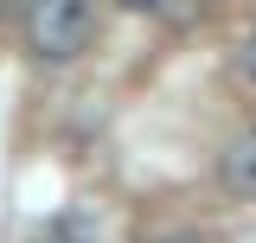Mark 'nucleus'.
Returning <instances> with one entry per match:
<instances>
[{
  "label": "nucleus",
  "instance_id": "f03ea898",
  "mask_svg": "<svg viewBox=\"0 0 256 243\" xmlns=\"http://www.w3.org/2000/svg\"><path fill=\"white\" fill-rule=\"evenodd\" d=\"M218 180H224V192H230V198H256V128H250V134H237V141L224 148Z\"/></svg>",
  "mask_w": 256,
  "mask_h": 243
},
{
  "label": "nucleus",
  "instance_id": "423d86ee",
  "mask_svg": "<svg viewBox=\"0 0 256 243\" xmlns=\"http://www.w3.org/2000/svg\"><path fill=\"white\" fill-rule=\"evenodd\" d=\"M122 6H128V13H154L160 0H122Z\"/></svg>",
  "mask_w": 256,
  "mask_h": 243
},
{
  "label": "nucleus",
  "instance_id": "39448f33",
  "mask_svg": "<svg viewBox=\"0 0 256 243\" xmlns=\"http://www.w3.org/2000/svg\"><path fill=\"white\" fill-rule=\"evenodd\" d=\"M244 77H250V84H256V38H250V45H244Z\"/></svg>",
  "mask_w": 256,
  "mask_h": 243
},
{
  "label": "nucleus",
  "instance_id": "f257e3e1",
  "mask_svg": "<svg viewBox=\"0 0 256 243\" xmlns=\"http://www.w3.org/2000/svg\"><path fill=\"white\" fill-rule=\"evenodd\" d=\"M90 26H96L90 0H32L26 6V45L45 64H70L90 45Z\"/></svg>",
  "mask_w": 256,
  "mask_h": 243
},
{
  "label": "nucleus",
  "instance_id": "7ed1b4c3",
  "mask_svg": "<svg viewBox=\"0 0 256 243\" xmlns=\"http://www.w3.org/2000/svg\"><path fill=\"white\" fill-rule=\"evenodd\" d=\"M32 243H96V230H90V218H84V212H70V218H58L45 237H32Z\"/></svg>",
  "mask_w": 256,
  "mask_h": 243
},
{
  "label": "nucleus",
  "instance_id": "20e7f679",
  "mask_svg": "<svg viewBox=\"0 0 256 243\" xmlns=\"http://www.w3.org/2000/svg\"><path fill=\"white\" fill-rule=\"evenodd\" d=\"M148 243H198L192 230H160V237H148Z\"/></svg>",
  "mask_w": 256,
  "mask_h": 243
}]
</instances>
